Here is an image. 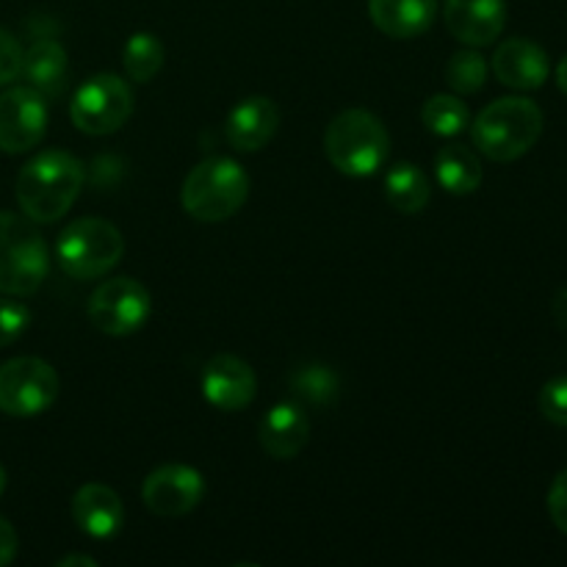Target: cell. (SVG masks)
Instances as JSON below:
<instances>
[{"label":"cell","instance_id":"8fae6325","mask_svg":"<svg viewBox=\"0 0 567 567\" xmlns=\"http://www.w3.org/2000/svg\"><path fill=\"white\" fill-rule=\"evenodd\" d=\"M205 496V480L197 468L169 463L155 468L142 485V502L158 518H181L194 513Z\"/></svg>","mask_w":567,"mask_h":567},{"label":"cell","instance_id":"484cf974","mask_svg":"<svg viewBox=\"0 0 567 567\" xmlns=\"http://www.w3.org/2000/svg\"><path fill=\"white\" fill-rule=\"evenodd\" d=\"M28 324H31V310L22 302L0 297V349L20 341L22 332L28 330Z\"/></svg>","mask_w":567,"mask_h":567},{"label":"cell","instance_id":"4316f807","mask_svg":"<svg viewBox=\"0 0 567 567\" xmlns=\"http://www.w3.org/2000/svg\"><path fill=\"white\" fill-rule=\"evenodd\" d=\"M540 413L551 424L567 426V374L554 377L540 391Z\"/></svg>","mask_w":567,"mask_h":567},{"label":"cell","instance_id":"52a82bcc","mask_svg":"<svg viewBox=\"0 0 567 567\" xmlns=\"http://www.w3.org/2000/svg\"><path fill=\"white\" fill-rule=\"evenodd\" d=\"M133 114V89L114 72H100L78 86L70 103V120L86 136L116 133Z\"/></svg>","mask_w":567,"mask_h":567},{"label":"cell","instance_id":"d4e9b609","mask_svg":"<svg viewBox=\"0 0 567 567\" xmlns=\"http://www.w3.org/2000/svg\"><path fill=\"white\" fill-rule=\"evenodd\" d=\"M487 72L491 66H487L485 55L476 53V48L457 50L446 64V83L457 94H476L485 89Z\"/></svg>","mask_w":567,"mask_h":567},{"label":"cell","instance_id":"44dd1931","mask_svg":"<svg viewBox=\"0 0 567 567\" xmlns=\"http://www.w3.org/2000/svg\"><path fill=\"white\" fill-rule=\"evenodd\" d=\"M385 197L399 214L415 216L430 205L432 186L430 177L424 175L419 164H410V161H399L391 169L385 172Z\"/></svg>","mask_w":567,"mask_h":567},{"label":"cell","instance_id":"9c48e42d","mask_svg":"<svg viewBox=\"0 0 567 567\" xmlns=\"http://www.w3.org/2000/svg\"><path fill=\"white\" fill-rule=\"evenodd\" d=\"M61 382L50 363L39 358H14L0 365V410L14 419H33L59 399Z\"/></svg>","mask_w":567,"mask_h":567},{"label":"cell","instance_id":"7a4b0ae2","mask_svg":"<svg viewBox=\"0 0 567 567\" xmlns=\"http://www.w3.org/2000/svg\"><path fill=\"white\" fill-rule=\"evenodd\" d=\"M543 111L529 97H502L493 100L471 125L474 147L485 158L509 164L518 161L540 142L543 136Z\"/></svg>","mask_w":567,"mask_h":567},{"label":"cell","instance_id":"3957f363","mask_svg":"<svg viewBox=\"0 0 567 567\" xmlns=\"http://www.w3.org/2000/svg\"><path fill=\"white\" fill-rule=\"evenodd\" d=\"M324 155L341 175L371 177L388 164L391 133L371 111H341L324 131Z\"/></svg>","mask_w":567,"mask_h":567},{"label":"cell","instance_id":"d6a6232c","mask_svg":"<svg viewBox=\"0 0 567 567\" xmlns=\"http://www.w3.org/2000/svg\"><path fill=\"white\" fill-rule=\"evenodd\" d=\"M557 86H559V92L567 97V55L559 61V66H557Z\"/></svg>","mask_w":567,"mask_h":567},{"label":"cell","instance_id":"603a6c76","mask_svg":"<svg viewBox=\"0 0 567 567\" xmlns=\"http://www.w3.org/2000/svg\"><path fill=\"white\" fill-rule=\"evenodd\" d=\"M421 122L435 136L454 138L471 125V114L457 94H432L421 109Z\"/></svg>","mask_w":567,"mask_h":567},{"label":"cell","instance_id":"f546056e","mask_svg":"<svg viewBox=\"0 0 567 567\" xmlns=\"http://www.w3.org/2000/svg\"><path fill=\"white\" fill-rule=\"evenodd\" d=\"M17 548H20V540H17L14 526L6 518H0V567L9 565L17 557Z\"/></svg>","mask_w":567,"mask_h":567},{"label":"cell","instance_id":"d6986e66","mask_svg":"<svg viewBox=\"0 0 567 567\" xmlns=\"http://www.w3.org/2000/svg\"><path fill=\"white\" fill-rule=\"evenodd\" d=\"M20 75L44 100H55L66 86V50L50 37L33 39L31 48L22 50Z\"/></svg>","mask_w":567,"mask_h":567},{"label":"cell","instance_id":"7402d4cb","mask_svg":"<svg viewBox=\"0 0 567 567\" xmlns=\"http://www.w3.org/2000/svg\"><path fill=\"white\" fill-rule=\"evenodd\" d=\"M166 50L155 33L138 31L122 48V66L133 83H150L161 72Z\"/></svg>","mask_w":567,"mask_h":567},{"label":"cell","instance_id":"cb8c5ba5","mask_svg":"<svg viewBox=\"0 0 567 567\" xmlns=\"http://www.w3.org/2000/svg\"><path fill=\"white\" fill-rule=\"evenodd\" d=\"M291 391L299 402H308L313 408H327V404L338 399L341 382H338V374L330 365L308 363L291 374Z\"/></svg>","mask_w":567,"mask_h":567},{"label":"cell","instance_id":"4fadbf2b","mask_svg":"<svg viewBox=\"0 0 567 567\" xmlns=\"http://www.w3.org/2000/svg\"><path fill=\"white\" fill-rule=\"evenodd\" d=\"M449 33L468 48H491L507 25V0H446Z\"/></svg>","mask_w":567,"mask_h":567},{"label":"cell","instance_id":"e0dca14e","mask_svg":"<svg viewBox=\"0 0 567 567\" xmlns=\"http://www.w3.org/2000/svg\"><path fill=\"white\" fill-rule=\"evenodd\" d=\"M310 437V421L297 402H280L266 410L258 426L260 449L271 460H293Z\"/></svg>","mask_w":567,"mask_h":567},{"label":"cell","instance_id":"ac0fdd59","mask_svg":"<svg viewBox=\"0 0 567 567\" xmlns=\"http://www.w3.org/2000/svg\"><path fill=\"white\" fill-rule=\"evenodd\" d=\"M437 0H369V17L385 37L415 39L435 22Z\"/></svg>","mask_w":567,"mask_h":567},{"label":"cell","instance_id":"6da1fadb","mask_svg":"<svg viewBox=\"0 0 567 567\" xmlns=\"http://www.w3.org/2000/svg\"><path fill=\"white\" fill-rule=\"evenodd\" d=\"M17 203L37 225H50L70 214L83 188V164L66 150L33 155L17 175Z\"/></svg>","mask_w":567,"mask_h":567},{"label":"cell","instance_id":"f1b7e54d","mask_svg":"<svg viewBox=\"0 0 567 567\" xmlns=\"http://www.w3.org/2000/svg\"><path fill=\"white\" fill-rule=\"evenodd\" d=\"M548 515H551L554 526L563 535H567V468L559 471L557 480L551 482V491H548Z\"/></svg>","mask_w":567,"mask_h":567},{"label":"cell","instance_id":"8992f818","mask_svg":"<svg viewBox=\"0 0 567 567\" xmlns=\"http://www.w3.org/2000/svg\"><path fill=\"white\" fill-rule=\"evenodd\" d=\"M125 255L120 227L97 216L70 221L55 241V260L72 280H97L109 275Z\"/></svg>","mask_w":567,"mask_h":567},{"label":"cell","instance_id":"9a60e30c","mask_svg":"<svg viewBox=\"0 0 567 567\" xmlns=\"http://www.w3.org/2000/svg\"><path fill=\"white\" fill-rule=\"evenodd\" d=\"M277 127H280L277 103L271 97H264V94H255V97L241 100L230 111L225 122V136L238 153H258L275 138Z\"/></svg>","mask_w":567,"mask_h":567},{"label":"cell","instance_id":"277c9868","mask_svg":"<svg viewBox=\"0 0 567 567\" xmlns=\"http://www.w3.org/2000/svg\"><path fill=\"white\" fill-rule=\"evenodd\" d=\"M249 197V175L233 158H205L186 175L181 203L197 221H227L244 208Z\"/></svg>","mask_w":567,"mask_h":567},{"label":"cell","instance_id":"2e32d148","mask_svg":"<svg viewBox=\"0 0 567 567\" xmlns=\"http://www.w3.org/2000/svg\"><path fill=\"white\" fill-rule=\"evenodd\" d=\"M72 518L83 535L94 540H109L125 524V504L109 485L89 482L72 498Z\"/></svg>","mask_w":567,"mask_h":567},{"label":"cell","instance_id":"5bb4252c","mask_svg":"<svg viewBox=\"0 0 567 567\" xmlns=\"http://www.w3.org/2000/svg\"><path fill=\"white\" fill-rule=\"evenodd\" d=\"M493 75L515 92H535L551 75V61L537 42L513 37L493 53Z\"/></svg>","mask_w":567,"mask_h":567},{"label":"cell","instance_id":"ffe728a7","mask_svg":"<svg viewBox=\"0 0 567 567\" xmlns=\"http://www.w3.org/2000/svg\"><path fill=\"white\" fill-rule=\"evenodd\" d=\"M435 175L443 192L454 194V197H468L482 186V164L476 158L474 150L463 147V144H446L437 150L435 155Z\"/></svg>","mask_w":567,"mask_h":567},{"label":"cell","instance_id":"5b68a950","mask_svg":"<svg viewBox=\"0 0 567 567\" xmlns=\"http://www.w3.org/2000/svg\"><path fill=\"white\" fill-rule=\"evenodd\" d=\"M50 252L37 221L0 210V293L31 297L48 280Z\"/></svg>","mask_w":567,"mask_h":567},{"label":"cell","instance_id":"4dcf8cb0","mask_svg":"<svg viewBox=\"0 0 567 567\" xmlns=\"http://www.w3.org/2000/svg\"><path fill=\"white\" fill-rule=\"evenodd\" d=\"M72 565H86V567H97V559L83 557V554H72V557L59 559V567H72Z\"/></svg>","mask_w":567,"mask_h":567},{"label":"cell","instance_id":"7c38bea8","mask_svg":"<svg viewBox=\"0 0 567 567\" xmlns=\"http://www.w3.org/2000/svg\"><path fill=\"white\" fill-rule=\"evenodd\" d=\"M203 393L216 410L238 413L252 404L258 393V377L247 360L236 354H216L203 369Z\"/></svg>","mask_w":567,"mask_h":567},{"label":"cell","instance_id":"836d02e7","mask_svg":"<svg viewBox=\"0 0 567 567\" xmlns=\"http://www.w3.org/2000/svg\"><path fill=\"white\" fill-rule=\"evenodd\" d=\"M3 491H6V468L0 465V496H3Z\"/></svg>","mask_w":567,"mask_h":567},{"label":"cell","instance_id":"30bf717a","mask_svg":"<svg viewBox=\"0 0 567 567\" xmlns=\"http://www.w3.org/2000/svg\"><path fill=\"white\" fill-rule=\"evenodd\" d=\"M48 133V100L31 86H11L0 94V150L22 155L39 147Z\"/></svg>","mask_w":567,"mask_h":567},{"label":"cell","instance_id":"ba28073f","mask_svg":"<svg viewBox=\"0 0 567 567\" xmlns=\"http://www.w3.org/2000/svg\"><path fill=\"white\" fill-rule=\"evenodd\" d=\"M89 324L111 338H125L142 330L153 316V297L133 277H111L100 282L86 305Z\"/></svg>","mask_w":567,"mask_h":567},{"label":"cell","instance_id":"83f0119b","mask_svg":"<svg viewBox=\"0 0 567 567\" xmlns=\"http://www.w3.org/2000/svg\"><path fill=\"white\" fill-rule=\"evenodd\" d=\"M22 72V44L14 33L0 28V86H9Z\"/></svg>","mask_w":567,"mask_h":567},{"label":"cell","instance_id":"1f68e13d","mask_svg":"<svg viewBox=\"0 0 567 567\" xmlns=\"http://www.w3.org/2000/svg\"><path fill=\"white\" fill-rule=\"evenodd\" d=\"M554 316H557L559 324L567 327V288L563 293H559L557 302H554Z\"/></svg>","mask_w":567,"mask_h":567}]
</instances>
